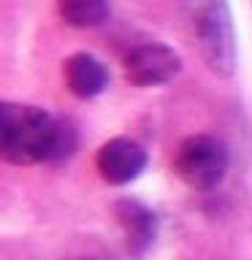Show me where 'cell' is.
<instances>
[{"label": "cell", "instance_id": "1", "mask_svg": "<svg viewBox=\"0 0 252 260\" xmlns=\"http://www.w3.org/2000/svg\"><path fill=\"white\" fill-rule=\"evenodd\" d=\"M73 149V130L38 106L3 103L0 109V154L11 166L62 160Z\"/></svg>", "mask_w": 252, "mask_h": 260}, {"label": "cell", "instance_id": "2", "mask_svg": "<svg viewBox=\"0 0 252 260\" xmlns=\"http://www.w3.org/2000/svg\"><path fill=\"white\" fill-rule=\"evenodd\" d=\"M184 8L190 14L193 30L198 36L209 68L228 76L236 62V46L225 0H184Z\"/></svg>", "mask_w": 252, "mask_h": 260}, {"label": "cell", "instance_id": "3", "mask_svg": "<svg viewBox=\"0 0 252 260\" xmlns=\"http://www.w3.org/2000/svg\"><path fill=\"white\" fill-rule=\"evenodd\" d=\"M174 171L193 190H214L228 174V152L211 136H190L174 154Z\"/></svg>", "mask_w": 252, "mask_h": 260}, {"label": "cell", "instance_id": "4", "mask_svg": "<svg viewBox=\"0 0 252 260\" xmlns=\"http://www.w3.org/2000/svg\"><path fill=\"white\" fill-rule=\"evenodd\" d=\"M182 68V57L163 44H144L130 49L125 57V79L136 87L166 84Z\"/></svg>", "mask_w": 252, "mask_h": 260}, {"label": "cell", "instance_id": "5", "mask_svg": "<svg viewBox=\"0 0 252 260\" xmlns=\"http://www.w3.org/2000/svg\"><path fill=\"white\" fill-rule=\"evenodd\" d=\"M95 166L109 184H128L144 171L146 152L130 138H111L98 149Z\"/></svg>", "mask_w": 252, "mask_h": 260}, {"label": "cell", "instance_id": "6", "mask_svg": "<svg viewBox=\"0 0 252 260\" xmlns=\"http://www.w3.org/2000/svg\"><path fill=\"white\" fill-rule=\"evenodd\" d=\"M65 84L76 98L87 101V98L101 95L106 84H109V73H106L103 62L95 60L92 54H73L65 60Z\"/></svg>", "mask_w": 252, "mask_h": 260}, {"label": "cell", "instance_id": "7", "mask_svg": "<svg viewBox=\"0 0 252 260\" xmlns=\"http://www.w3.org/2000/svg\"><path fill=\"white\" fill-rule=\"evenodd\" d=\"M117 217H119V225L125 228L130 252H144L149 247L154 239V214L149 209H144L136 201H122L117 203Z\"/></svg>", "mask_w": 252, "mask_h": 260}, {"label": "cell", "instance_id": "8", "mask_svg": "<svg viewBox=\"0 0 252 260\" xmlns=\"http://www.w3.org/2000/svg\"><path fill=\"white\" fill-rule=\"evenodd\" d=\"M57 8L73 27H95L109 16V0H57Z\"/></svg>", "mask_w": 252, "mask_h": 260}, {"label": "cell", "instance_id": "9", "mask_svg": "<svg viewBox=\"0 0 252 260\" xmlns=\"http://www.w3.org/2000/svg\"><path fill=\"white\" fill-rule=\"evenodd\" d=\"M87 260H89V257H87Z\"/></svg>", "mask_w": 252, "mask_h": 260}]
</instances>
